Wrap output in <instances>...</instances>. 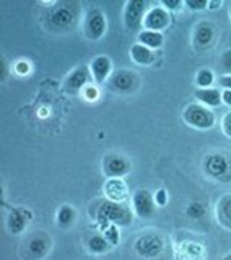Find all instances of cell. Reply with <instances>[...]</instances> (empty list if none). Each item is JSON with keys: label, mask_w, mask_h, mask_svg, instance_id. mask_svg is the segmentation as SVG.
Returning a JSON list of instances; mask_svg holds the SVG:
<instances>
[{"label": "cell", "mask_w": 231, "mask_h": 260, "mask_svg": "<svg viewBox=\"0 0 231 260\" xmlns=\"http://www.w3.org/2000/svg\"><path fill=\"white\" fill-rule=\"evenodd\" d=\"M214 77L213 71L211 70H207V68H203L196 73V77H195V83L200 88H210L214 84Z\"/></svg>", "instance_id": "cb8c5ba5"}, {"label": "cell", "mask_w": 231, "mask_h": 260, "mask_svg": "<svg viewBox=\"0 0 231 260\" xmlns=\"http://www.w3.org/2000/svg\"><path fill=\"white\" fill-rule=\"evenodd\" d=\"M90 78V71L88 67L80 65L75 70H73L70 75L65 80V88L70 93H77V91H83V88L87 85V81Z\"/></svg>", "instance_id": "7c38bea8"}, {"label": "cell", "mask_w": 231, "mask_h": 260, "mask_svg": "<svg viewBox=\"0 0 231 260\" xmlns=\"http://www.w3.org/2000/svg\"><path fill=\"white\" fill-rule=\"evenodd\" d=\"M104 237L107 239V242L110 244H117L119 243V230H117V225H110L107 230H106V234Z\"/></svg>", "instance_id": "f1b7e54d"}, {"label": "cell", "mask_w": 231, "mask_h": 260, "mask_svg": "<svg viewBox=\"0 0 231 260\" xmlns=\"http://www.w3.org/2000/svg\"><path fill=\"white\" fill-rule=\"evenodd\" d=\"M104 194L107 201L111 203H119L123 204L127 197H129V188L127 184L121 179V178H107V181L104 182Z\"/></svg>", "instance_id": "9c48e42d"}, {"label": "cell", "mask_w": 231, "mask_h": 260, "mask_svg": "<svg viewBox=\"0 0 231 260\" xmlns=\"http://www.w3.org/2000/svg\"><path fill=\"white\" fill-rule=\"evenodd\" d=\"M224 260H231V253H230V254H227V256L224 257Z\"/></svg>", "instance_id": "d590c367"}, {"label": "cell", "mask_w": 231, "mask_h": 260, "mask_svg": "<svg viewBox=\"0 0 231 260\" xmlns=\"http://www.w3.org/2000/svg\"><path fill=\"white\" fill-rule=\"evenodd\" d=\"M221 127H222V133H224L227 138H230L231 139V112L224 114V117H222V121H221Z\"/></svg>", "instance_id": "f546056e"}, {"label": "cell", "mask_w": 231, "mask_h": 260, "mask_svg": "<svg viewBox=\"0 0 231 260\" xmlns=\"http://www.w3.org/2000/svg\"><path fill=\"white\" fill-rule=\"evenodd\" d=\"M75 218V211L74 208L71 207V205L64 204L59 207V210H58V214H56V221L58 224L61 225V227H70L73 221H74Z\"/></svg>", "instance_id": "7402d4cb"}, {"label": "cell", "mask_w": 231, "mask_h": 260, "mask_svg": "<svg viewBox=\"0 0 231 260\" xmlns=\"http://www.w3.org/2000/svg\"><path fill=\"white\" fill-rule=\"evenodd\" d=\"M186 214L192 218H201L204 215V207L198 203H192V204L188 205Z\"/></svg>", "instance_id": "4316f807"}, {"label": "cell", "mask_w": 231, "mask_h": 260, "mask_svg": "<svg viewBox=\"0 0 231 260\" xmlns=\"http://www.w3.org/2000/svg\"><path fill=\"white\" fill-rule=\"evenodd\" d=\"M205 171L214 179L225 181L224 178H227V175L230 174L228 160L224 158L222 155H211L205 160Z\"/></svg>", "instance_id": "8fae6325"}, {"label": "cell", "mask_w": 231, "mask_h": 260, "mask_svg": "<svg viewBox=\"0 0 231 260\" xmlns=\"http://www.w3.org/2000/svg\"><path fill=\"white\" fill-rule=\"evenodd\" d=\"M230 15H231V3H230Z\"/></svg>", "instance_id": "8d00e7d4"}, {"label": "cell", "mask_w": 231, "mask_h": 260, "mask_svg": "<svg viewBox=\"0 0 231 260\" xmlns=\"http://www.w3.org/2000/svg\"><path fill=\"white\" fill-rule=\"evenodd\" d=\"M107 29V22H106V16L100 9H91L87 13L85 18V23H84V32L85 37L90 41H98L104 37Z\"/></svg>", "instance_id": "5b68a950"}, {"label": "cell", "mask_w": 231, "mask_h": 260, "mask_svg": "<svg viewBox=\"0 0 231 260\" xmlns=\"http://www.w3.org/2000/svg\"><path fill=\"white\" fill-rule=\"evenodd\" d=\"M90 70H91L94 81L97 84H103L111 74V70H113L111 59L107 55L95 56L90 64Z\"/></svg>", "instance_id": "4fadbf2b"}, {"label": "cell", "mask_w": 231, "mask_h": 260, "mask_svg": "<svg viewBox=\"0 0 231 260\" xmlns=\"http://www.w3.org/2000/svg\"><path fill=\"white\" fill-rule=\"evenodd\" d=\"M131 203H133L135 214L138 217H140V218H150V217H153L156 203H155V198H153V195L150 194L149 189H145V188L138 189L133 194Z\"/></svg>", "instance_id": "8992f818"}, {"label": "cell", "mask_w": 231, "mask_h": 260, "mask_svg": "<svg viewBox=\"0 0 231 260\" xmlns=\"http://www.w3.org/2000/svg\"><path fill=\"white\" fill-rule=\"evenodd\" d=\"M218 84L222 87V90H231V75H220Z\"/></svg>", "instance_id": "836d02e7"}, {"label": "cell", "mask_w": 231, "mask_h": 260, "mask_svg": "<svg viewBox=\"0 0 231 260\" xmlns=\"http://www.w3.org/2000/svg\"><path fill=\"white\" fill-rule=\"evenodd\" d=\"M51 22L56 28H67L74 22V13L71 12V9L58 8L51 16Z\"/></svg>", "instance_id": "d6986e66"}, {"label": "cell", "mask_w": 231, "mask_h": 260, "mask_svg": "<svg viewBox=\"0 0 231 260\" xmlns=\"http://www.w3.org/2000/svg\"><path fill=\"white\" fill-rule=\"evenodd\" d=\"M138 41L139 44L145 45L149 49H159V48L163 45V35L162 32H155V30H140L138 34Z\"/></svg>", "instance_id": "e0dca14e"}, {"label": "cell", "mask_w": 231, "mask_h": 260, "mask_svg": "<svg viewBox=\"0 0 231 260\" xmlns=\"http://www.w3.org/2000/svg\"><path fill=\"white\" fill-rule=\"evenodd\" d=\"M98 88L92 84H87L85 87L83 88V95L85 100L88 102H95L98 99Z\"/></svg>", "instance_id": "484cf974"}, {"label": "cell", "mask_w": 231, "mask_h": 260, "mask_svg": "<svg viewBox=\"0 0 231 260\" xmlns=\"http://www.w3.org/2000/svg\"><path fill=\"white\" fill-rule=\"evenodd\" d=\"M153 198H155V203H156V205H159V207H165V205L168 204V194L163 188L157 189L156 194L153 195Z\"/></svg>", "instance_id": "4dcf8cb0"}, {"label": "cell", "mask_w": 231, "mask_h": 260, "mask_svg": "<svg viewBox=\"0 0 231 260\" xmlns=\"http://www.w3.org/2000/svg\"><path fill=\"white\" fill-rule=\"evenodd\" d=\"M185 5L191 10H204L208 8L210 0H185Z\"/></svg>", "instance_id": "83f0119b"}, {"label": "cell", "mask_w": 231, "mask_h": 260, "mask_svg": "<svg viewBox=\"0 0 231 260\" xmlns=\"http://www.w3.org/2000/svg\"><path fill=\"white\" fill-rule=\"evenodd\" d=\"M195 97L208 109H215L222 104L221 91L218 88H198L195 91Z\"/></svg>", "instance_id": "9a60e30c"}, {"label": "cell", "mask_w": 231, "mask_h": 260, "mask_svg": "<svg viewBox=\"0 0 231 260\" xmlns=\"http://www.w3.org/2000/svg\"><path fill=\"white\" fill-rule=\"evenodd\" d=\"M221 95H222V103H224L225 106L231 107V90H222Z\"/></svg>", "instance_id": "e575fe53"}, {"label": "cell", "mask_w": 231, "mask_h": 260, "mask_svg": "<svg viewBox=\"0 0 231 260\" xmlns=\"http://www.w3.org/2000/svg\"><path fill=\"white\" fill-rule=\"evenodd\" d=\"M214 39V29L210 23L201 22L196 28H195L194 41L196 45L200 47H208Z\"/></svg>", "instance_id": "ac0fdd59"}, {"label": "cell", "mask_w": 231, "mask_h": 260, "mask_svg": "<svg viewBox=\"0 0 231 260\" xmlns=\"http://www.w3.org/2000/svg\"><path fill=\"white\" fill-rule=\"evenodd\" d=\"M220 68L222 75H231V49L224 51L220 56Z\"/></svg>", "instance_id": "d4e9b609"}, {"label": "cell", "mask_w": 231, "mask_h": 260, "mask_svg": "<svg viewBox=\"0 0 231 260\" xmlns=\"http://www.w3.org/2000/svg\"><path fill=\"white\" fill-rule=\"evenodd\" d=\"M182 117L186 124L198 130H208L215 124V114L203 104H189L185 107Z\"/></svg>", "instance_id": "6da1fadb"}, {"label": "cell", "mask_w": 231, "mask_h": 260, "mask_svg": "<svg viewBox=\"0 0 231 260\" xmlns=\"http://www.w3.org/2000/svg\"><path fill=\"white\" fill-rule=\"evenodd\" d=\"M103 172L107 178H123L130 172V162L121 155H109L103 160Z\"/></svg>", "instance_id": "52a82bcc"}, {"label": "cell", "mask_w": 231, "mask_h": 260, "mask_svg": "<svg viewBox=\"0 0 231 260\" xmlns=\"http://www.w3.org/2000/svg\"><path fill=\"white\" fill-rule=\"evenodd\" d=\"M184 2L182 0H162V5L169 10H178Z\"/></svg>", "instance_id": "1f68e13d"}, {"label": "cell", "mask_w": 231, "mask_h": 260, "mask_svg": "<svg viewBox=\"0 0 231 260\" xmlns=\"http://www.w3.org/2000/svg\"><path fill=\"white\" fill-rule=\"evenodd\" d=\"M100 220L104 221H110L117 225H127L131 223V213L124 204L119 203H111L107 201L102 205L100 211H98Z\"/></svg>", "instance_id": "7a4b0ae2"}, {"label": "cell", "mask_w": 231, "mask_h": 260, "mask_svg": "<svg viewBox=\"0 0 231 260\" xmlns=\"http://www.w3.org/2000/svg\"><path fill=\"white\" fill-rule=\"evenodd\" d=\"M217 213H218V220L224 225L231 227V195H224L218 201Z\"/></svg>", "instance_id": "ffe728a7"}, {"label": "cell", "mask_w": 231, "mask_h": 260, "mask_svg": "<svg viewBox=\"0 0 231 260\" xmlns=\"http://www.w3.org/2000/svg\"><path fill=\"white\" fill-rule=\"evenodd\" d=\"M109 85L114 91L129 93L138 87V75L130 70H119L110 77Z\"/></svg>", "instance_id": "ba28073f"}, {"label": "cell", "mask_w": 231, "mask_h": 260, "mask_svg": "<svg viewBox=\"0 0 231 260\" xmlns=\"http://www.w3.org/2000/svg\"><path fill=\"white\" fill-rule=\"evenodd\" d=\"M29 70H30V67H29V64L26 61H19L18 64H16V67H15V71H16L19 75L28 74Z\"/></svg>", "instance_id": "d6a6232c"}, {"label": "cell", "mask_w": 231, "mask_h": 260, "mask_svg": "<svg viewBox=\"0 0 231 260\" xmlns=\"http://www.w3.org/2000/svg\"><path fill=\"white\" fill-rule=\"evenodd\" d=\"M135 249L140 257L155 259L163 251V240L159 234H155V233L145 234V236H140L136 240Z\"/></svg>", "instance_id": "3957f363"}, {"label": "cell", "mask_w": 231, "mask_h": 260, "mask_svg": "<svg viewBox=\"0 0 231 260\" xmlns=\"http://www.w3.org/2000/svg\"><path fill=\"white\" fill-rule=\"evenodd\" d=\"M8 227H9V232L12 234H19V233L23 232L26 227L25 215L18 210H12L9 214V218H8Z\"/></svg>", "instance_id": "44dd1931"}, {"label": "cell", "mask_w": 231, "mask_h": 260, "mask_svg": "<svg viewBox=\"0 0 231 260\" xmlns=\"http://www.w3.org/2000/svg\"><path fill=\"white\" fill-rule=\"evenodd\" d=\"M130 56H131V59L139 65H150L153 61H155V52L152 51V49H149L145 45H142V44H135V45H131L130 48Z\"/></svg>", "instance_id": "2e32d148"}, {"label": "cell", "mask_w": 231, "mask_h": 260, "mask_svg": "<svg viewBox=\"0 0 231 260\" xmlns=\"http://www.w3.org/2000/svg\"><path fill=\"white\" fill-rule=\"evenodd\" d=\"M146 5L145 0H129L124 9V25L130 32H135L143 26V19L146 16Z\"/></svg>", "instance_id": "277c9868"}, {"label": "cell", "mask_w": 231, "mask_h": 260, "mask_svg": "<svg viewBox=\"0 0 231 260\" xmlns=\"http://www.w3.org/2000/svg\"><path fill=\"white\" fill-rule=\"evenodd\" d=\"M49 247L51 244L48 236H34L28 243L29 257L34 260H41L48 254Z\"/></svg>", "instance_id": "5bb4252c"}, {"label": "cell", "mask_w": 231, "mask_h": 260, "mask_svg": "<svg viewBox=\"0 0 231 260\" xmlns=\"http://www.w3.org/2000/svg\"><path fill=\"white\" fill-rule=\"evenodd\" d=\"M109 247H110V243L107 242V239L103 236H94L88 242V249L91 253H95V254L106 253L109 250Z\"/></svg>", "instance_id": "603a6c76"}, {"label": "cell", "mask_w": 231, "mask_h": 260, "mask_svg": "<svg viewBox=\"0 0 231 260\" xmlns=\"http://www.w3.org/2000/svg\"><path fill=\"white\" fill-rule=\"evenodd\" d=\"M171 23V16L163 8H153L146 13L143 19V28L146 30H155V32H162L167 29Z\"/></svg>", "instance_id": "30bf717a"}]
</instances>
